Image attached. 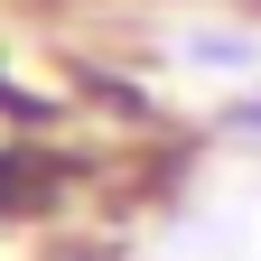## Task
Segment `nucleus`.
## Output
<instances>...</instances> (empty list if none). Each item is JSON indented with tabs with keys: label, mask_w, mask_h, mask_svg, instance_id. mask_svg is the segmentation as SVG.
I'll use <instances>...</instances> for the list:
<instances>
[]
</instances>
